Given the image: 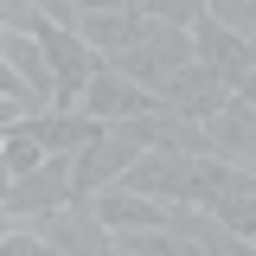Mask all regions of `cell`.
<instances>
[{"label":"cell","mask_w":256,"mask_h":256,"mask_svg":"<svg viewBox=\"0 0 256 256\" xmlns=\"http://www.w3.org/2000/svg\"><path fill=\"white\" fill-rule=\"evenodd\" d=\"M32 224L45 230V244L58 256H122L116 230L90 212V198H77V205H64V212H45V218H32Z\"/></svg>","instance_id":"2"},{"label":"cell","mask_w":256,"mask_h":256,"mask_svg":"<svg viewBox=\"0 0 256 256\" xmlns=\"http://www.w3.org/2000/svg\"><path fill=\"white\" fill-rule=\"evenodd\" d=\"M0 160H6V180H26V173H38L52 154L32 141L26 128H6V134H0Z\"/></svg>","instance_id":"14"},{"label":"cell","mask_w":256,"mask_h":256,"mask_svg":"<svg viewBox=\"0 0 256 256\" xmlns=\"http://www.w3.org/2000/svg\"><path fill=\"white\" fill-rule=\"evenodd\" d=\"M20 128H26L45 154H84V148H90L109 122H96L90 109H38V116H26Z\"/></svg>","instance_id":"7"},{"label":"cell","mask_w":256,"mask_h":256,"mask_svg":"<svg viewBox=\"0 0 256 256\" xmlns=\"http://www.w3.org/2000/svg\"><path fill=\"white\" fill-rule=\"evenodd\" d=\"M160 102H166V109H180V116H192V122H212L218 109L237 102V90L224 84L212 64H186V70H173V77H166Z\"/></svg>","instance_id":"4"},{"label":"cell","mask_w":256,"mask_h":256,"mask_svg":"<svg viewBox=\"0 0 256 256\" xmlns=\"http://www.w3.org/2000/svg\"><path fill=\"white\" fill-rule=\"evenodd\" d=\"M205 134H212V154L218 160H237V166H256V109L237 96L230 109H218L212 122H205Z\"/></svg>","instance_id":"9"},{"label":"cell","mask_w":256,"mask_h":256,"mask_svg":"<svg viewBox=\"0 0 256 256\" xmlns=\"http://www.w3.org/2000/svg\"><path fill=\"white\" fill-rule=\"evenodd\" d=\"M90 212L109 224V230H166L180 205L148 198V192H128V186H109V192H96V198H90Z\"/></svg>","instance_id":"8"},{"label":"cell","mask_w":256,"mask_h":256,"mask_svg":"<svg viewBox=\"0 0 256 256\" xmlns=\"http://www.w3.org/2000/svg\"><path fill=\"white\" fill-rule=\"evenodd\" d=\"M192 180H198V154H173V148H148V154L128 166V192H148L166 205H192Z\"/></svg>","instance_id":"3"},{"label":"cell","mask_w":256,"mask_h":256,"mask_svg":"<svg viewBox=\"0 0 256 256\" xmlns=\"http://www.w3.org/2000/svg\"><path fill=\"white\" fill-rule=\"evenodd\" d=\"M84 109H90L96 122H134V116H160L166 102H160L154 90L116 77V70H102V58H96V77H90V90H84Z\"/></svg>","instance_id":"5"},{"label":"cell","mask_w":256,"mask_h":256,"mask_svg":"<svg viewBox=\"0 0 256 256\" xmlns=\"http://www.w3.org/2000/svg\"><path fill=\"white\" fill-rule=\"evenodd\" d=\"M166 70H186L198 64V45H192V26H173V20H148V38H141Z\"/></svg>","instance_id":"13"},{"label":"cell","mask_w":256,"mask_h":256,"mask_svg":"<svg viewBox=\"0 0 256 256\" xmlns=\"http://www.w3.org/2000/svg\"><path fill=\"white\" fill-rule=\"evenodd\" d=\"M212 20H224L230 32L256 38V0H212Z\"/></svg>","instance_id":"17"},{"label":"cell","mask_w":256,"mask_h":256,"mask_svg":"<svg viewBox=\"0 0 256 256\" xmlns=\"http://www.w3.org/2000/svg\"><path fill=\"white\" fill-rule=\"evenodd\" d=\"M122 256H128V250H122Z\"/></svg>","instance_id":"20"},{"label":"cell","mask_w":256,"mask_h":256,"mask_svg":"<svg viewBox=\"0 0 256 256\" xmlns=\"http://www.w3.org/2000/svg\"><path fill=\"white\" fill-rule=\"evenodd\" d=\"M237 96H244V102H250V109H256V70H250V77H244V84H237Z\"/></svg>","instance_id":"19"},{"label":"cell","mask_w":256,"mask_h":256,"mask_svg":"<svg viewBox=\"0 0 256 256\" xmlns=\"http://www.w3.org/2000/svg\"><path fill=\"white\" fill-rule=\"evenodd\" d=\"M148 20H173V26H198L212 13V0H141Z\"/></svg>","instance_id":"16"},{"label":"cell","mask_w":256,"mask_h":256,"mask_svg":"<svg viewBox=\"0 0 256 256\" xmlns=\"http://www.w3.org/2000/svg\"><path fill=\"white\" fill-rule=\"evenodd\" d=\"M0 256H58L52 244H45V230L32 218H6V230H0Z\"/></svg>","instance_id":"15"},{"label":"cell","mask_w":256,"mask_h":256,"mask_svg":"<svg viewBox=\"0 0 256 256\" xmlns=\"http://www.w3.org/2000/svg\"><path fill=\"white\" fill-rule=\"evenodd\" d=\"M0 64H6V70H20V77H26V84H32L38 96H45V102L58 96V77H52V58H45V45H38L32 32H0Z\"/></svg>","instance_id":"10"},{"label":"cell","mask_w":256,"mask_h":256,"mask_svg":"<svg viewBox=\"0 0 256 256\" xmlns=\"http://www.w3.org/2000/svg\"><path fill=\"white\" fill-rule=\"evenodd\" d=\"M77 6H84V13H134L141 0H77Z\"/></svg>","instance_id":"18"},{"label":"cell","mask_w":256,"mask_h":256,"mask_svg":"<svg viewBox=\"0 0 256 256\" xmlns=\"http://www.w3.org/2000/svg\"><path fill=\"white\" fill-rule=\"evenodd\" d=\"M192 45H198V64H212V70H218L230 90H237V84L256 70V45L244 38V32H230L224 20H212V13L192 26Z\"/></svg>","instance_id":"6"},{"label":"cell","mask_w":256,"mask_h":256,"mask_svg":"<svg viewBox=\"0 0 256 256\" xmlns=\"http://www.w3.org/2000/svg\"><path fill=\"white\" fill-rule=\"evenodd\" d=\"M64 205H77V154H52L38 173L0 186L6 218H45V212H64Z\"/></svg>","instance_id":"1"},{"label":"cell","mask_w":256,"mask_h":256,"mask_svg":"<svg viewBox=\"0 0 256 256\" xmlns=\"http://www.w3.org/2000/svg\"><path fill=\"white\" fill-rule=\"evenodd\" d=\"M96 58H102V70H116V77H128V84H141V90H154V96L166 90V77H173V70H166L148 45H128V52H96Z\"/></svg>","instance_id":"12"},{"label":"cell","mask_w":256,"mask_h":256,"mask_svg":"<svg viewBox=\"0 0 256 256\" xmlns=\"http://www.w3.org/2000/svg\"><path fill=\"white\" fill-rule=\"evenodd\" d=\"M77 32H84L90 52H128V45L148 38V13H141V6H134V13H84Z\"/></svg>","instance_id":"11"}]
</instances>
